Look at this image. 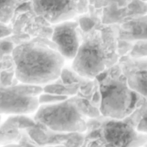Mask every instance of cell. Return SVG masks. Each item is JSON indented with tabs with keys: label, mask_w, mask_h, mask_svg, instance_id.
<instances>
[{
	"label": "cell",
	"mask_w": 147,
	"mask_h": 147,
	"mask_svg": "<svg viewBox=\"0 0 147 147\" xmlns=\"http://www.w3.org/2000/svg\"><path fill=\"white\" fill-rule=\"evenodd\" d=\"M14 0H0V21L7 23L13 12Z\"/></svg>",
	"instance_id": "cell-9"
},
{
	"label": "cell",
	"mask_w": 147,
	"mask_h": 147,
	"mask_svg": "<svg viewBox=\"0 0 147 147\" xmlns=\"http://www.w3.org/2000/svg\"><path fill=\"white\" fill-rule=\"evenodd\" d=\"M136 87L138 90L143 94H147V72L138 74L136 77Z\"/></svg>",
	"instance_id": "cell-10"
},
{
	"label": "cell",
	"mask_w": 147,
	"mask_h": 147,
	"mask_svg": "<svg viewBox=\"0 0 147 147\" xmlns=\"http://www.w3.org/2000/svg\"><path fill=\"white\" fill-rule=\"evenodd\" d=\"M11 32V29L7 23L0 21V40L9 35Z\"/></svg>",
	"instance_id": "cell-12"
},
{
	"label": "cell",
	"mask_w": 147,
	"mask_h": 147,
	"mask_svg": "<svg viewBox=\"0 0 147 147\" xmlns=\"http://www.w3.org/2000/svg\"><path fill=\"white\" fill-rule=\"evenodd\" d=\"M139 128L141 131L147 132V110L142 116L139 124Z\"/></svg>",
	"instance_id": "cell-13"
},
{
	"label": "cell",
	"mask_w": 147,
	"mask_h": 147,
	"mask_svg": "<svg viewBox=\"0 0 147 147\" xmlns=\"http://www.w3.org/2000/svg\"><path fill=\"white\" fill-rule=\"evenodd\" d=\"M75 71L85 77L92 78L107 67L108 54L103 40L98 35H92L80 44L74 58Z\"/></svg>",
	"instance_id": "cell-2"
},
{
	"label": "cell",
	"mask_w": 147,
	"mask_h": 147,
	"mask_svg": "<svg viewBox=\"0 0 147 147\" xmlns=\"http://www.w3.org/2000/svg\"><path fill=\"white\" fill-rule=\"evenodd\" d=\"M16 75L24 83L40 84L60 75L64 58L58 51L37 43L20 45L13 51Z\"/></svg>",
	"instance_id": "cell-1"
},
{
	"label": "cell",
	"mask_w": 147,
	"mask_h": 147,
	"mask_svg": "<svg viewBox=\"0 0 147 147\" xmlns=\"http://www.w3.org/2000/svg\"><path fill=\"white\" fill-rule=\"evenodd\" d=\"M102 135L110 146H127L135 138V133L128 124L120 121H111L105 125Z\"/></svg>",
	"instance_id": "cell-8"
},
{
	"label": "cell",
	"mask_w": 147,
	"mask_h": 147,
	"mask_svg": "<svg viewBox=\"0 0 147 147\" xmlns=\"http://www.w3.org/2000/svg\"><path fill=\"white\" fill-rule=\"evenodd\" d=\"M36 119L48 128L59 132H77L84 126L83 116L71 103L63 102L43 106Z\"/></svg>",
	"instance_id": "cell-3"
},
{
	"label": "cell",
	"mask_w": 147,
	"mask_h": 147,
	"mask_svg": "<svg viewBox=\"0 0 147 147\" xmlns=\"http://www.w3.org/2000/svg\"><path fill=\"white\" fill-rule=\"evenodd\" d=\"M26 88H0V113H27L33 111L38 101Z\"/></svg>",
	"instance_id": "cell-5"
},
{
	"label": "cell",
	"mask_w": 147,
	"mask_h": 147,
	"mask_svg": "<svg viewBox=\"0 0 147 147\" xmlns=\"http://www.w3.org/2000/svg\"><path fill=\"white\" fill-rule=\"evenodd\" d=\"M101 111L105 116L120 119L127 115L134 105L135 96L126 85L111 80L101 86Z\"/></svg>",
	"instance_id": "cell-4"
},
{
	"label": "cell",
	"mask_w": 147,
	"mask_h": 147,
	"mask_svg": "<svg viewBox=\"0 0 147 147\" xmlns=\"http://www.w3.org/2000/svg\"><path fill=\"white\" fill-rule=\"evenodd\" d=\"M13 44L10 41L3 40L0 41V55L8 54L14 50Z\"/></svg>",
	"instance_id": "cell-11"
},
{
	"label": "cell",
	"mask_w": 147,
	"mask_h": 147,
	"mask_svg": "<svg viewBox=\"0 0 147 147\" xmlns=\"http://www.w3.org/2000/svg\"><path fill=\"white\" fill-rule=\"evenodd\" d=\"M52 40L64 58L73 59L80 45L77 23L66 21L60 22L54 28Z\"/></svg>",
	"instance_id": "cell-7"
},
{
	"label": "cell",
	"mask_w": 147,
	"mask_h": 147,
	"mask_svg": "<svg viewBox=\"0 0 147 147\" xmlns=\"http://www.w3.org/2000/svg\"><path fill=\"white\" fill-rule=\"evenodd\" d=\"M37 14L51 23L68 20L77 14V0H33Z\"/></svg>",
	"instance_id": "cell-6"
}]
</instances>
